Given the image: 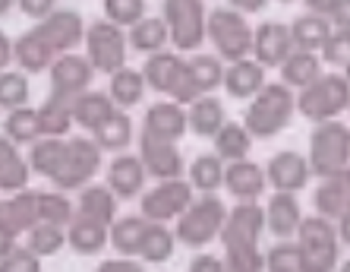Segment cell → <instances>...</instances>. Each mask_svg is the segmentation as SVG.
Returning <instances> with one entry per match:
<instances>
[{
	"instance_id": "d6a6232c",
	"label": "cell",
	"mask_w": 350,
	"mask_h": 272,
	"mask_svg": "<svg viewBox=\"0 0 350 272\" xmlns=\"http://www.w3.org/2000/svg\"><path fill=\"white\" fill-rule=\"evenodd\" d=\"M171 42V32H167V23L164 16H142L139 23L130 25V48L139 54H155L164 51V45Z\"/></svg>"
},
{
	"instance_id": "94428289",
	"label": "cell",
	"mask_w": 350,
	"mask_h": 272,
	"mask_svg": "<svg viewBox=\"0 0 350 272\" xmlns=\"http://www.w3.org/2000/svg\"><path fill=\"white\" fill-rule=\"evenodd\" d=\"M13 3H16V0H0V16H7Z\"/></svg>"
},
{
	"instance_id": "ba28073f",
	"label": "cell",
	"mask_w": 350,
	"mask_h": 272,
	"mask_svg": "<svg viewBox=\"0 0 350 272\" xmlns=\"http://www.w3.org/2000/svg\"><path fill=\"white\" fill-rule=\"evenodd\" d=\"M297 244L306 260V272H332L338 266V228L325 215H310L297 228Z\"/></svg>"
},
{
	"instance_id": "c3c4849f",
	"label": "cell",
	"mask_w": 350,
	"mask_h": 272,
	"mask_svg": "<svg viewBox=\"0 0 350 272\" xmlns=\"http://www.w3.org/2000/svg\"><path fill=\"white\" fill-rule=\"evenodd\" d=\"M322 58L338 66L350 64V29H338L328 35V42L322 45Z\"/></svg>"
},
{
	"instance_id": "9c48e42d",
	"label": "cell",
	"mask_w": 350,
	"mask_h": 272,
	"mask_svg": "<svg viewBox=\"0 0 350 272\" xmlns=\"http://www.w3.org/2000/svg\"><path fill=\"white\" fill-rule=\"evenodd\" d=\"M85 51H89V64L98 73H117L120 66H126V35L117 23L111 19H98L85 29Z\"/></svg>"
},
{
	"instance_id": "1f68e13d",
	"label": "cell",
	"mask_w": 350,
	"mask_h": 272,
	"mask_svg": "<svg viewBox=\"0 0 350 272\" xmlns=\"http://www.w3.org/2000/svg\"><path fill=\"white\" fill-rule=\"evenodd\" d=\"M328 35H332V23H328V16H319V13H303L291 23L293 48L300 51H322Z\"/></svg>"
},
{
	"instance_id": "680465c9",
	"label": "cell",
	"mask_w": 350,
	"mask_h": 272,
	"mask_svg": "<svg viewBox=\"0 0 350 272\" xmlns=\"http://www.w3.org/2000/svg\"><path fill=\"white\" fill-rule=\"evenodd\" d=\"M338 240L350 247V212H344L341 219H338Z\"/></svg>"
},
{
	"instance_id": "5bb4252c",
	"label": "cell",
	"mask_w": 350,
	"mask_h": 272,
	"mask_svg": "<svg viewBox=\"0 0 350 272\" xmlns=\"http://www.w3.org/2000/svg\"><path fill=\"white\" fill-rule=\"evenodd\" d=\"M139 158L146 165V174L164 181V177H180L183 174V158H180L177 143L161 140V136H139Z\"/></svg>"
},
{
	"instance_id": "30bf717a",
	"label": "cell",
	"mask_w": 350,
	"mask_h": 272,
	"mask_svg": "<svg viewBox=\"0 0 350 272\" xmlns=\"http://www.w3.org/2000/svg\"><path fill=\"white\" fill-rule=\"evenodd\" d=\"M205 7L202 0H164V23L177 51H199L205 38Z\"/></svg>"
},
{
	"instance_id": "f546056e",
	"label": "cell",
	"mask_w": 350,
	"mask_h": 272,
	"mask_svg": "<svg viewBox=\"0 0 350 272\" xmlns=\"http://www.w3.org/2000/svg\"><path fill=\"white\" fill-rule=\"evenodd\" d=\"M29 174H32L29 158L19 156V146L13 140L0 136V190H7V193L23 190L29 184Z\"/></svg>"
},
{
	"instance_id": "8992f818",
	"label": "cell",
	"mask_w": 350,
	"mask_h": 272,
	"mask_svg": "<svg viewBox=\"0 0 350 272\" xmlns=\"http://www.w3.org/2000/svg\"><path fill=\"white\" fill-rule=\"evenodd\" d=\"M205 38H212L218 58L240 60L253 51V29L246 23V13H237L234 7H218L205 16Z\"/></svg>"
},
{
	"instance_id": "ffe728a7",
	"label": "cell",
	"mask_w": 350,
	"mask_h": 272,
	"mask_svg": "<svg viewBox=\"0 0 350 272\" xmlns=\"http://www.w3.org/2000/svg\"><path fill=\"white\" fill-rule=\"evenodd\" d=\"M221 86L228 89L230 99H240V101H250L256 92L265 86V66L253 58H240V60H230V66L224 70L221 76Z\"/></svg>"
},
{
	"instance_id": "d6986e66",
	"label": "cell",
	"mask_w": 350,
	"mask_h": 272,
	"mask_svg": "<svg viewBox=\"0 0 350 272\" xmlns=\"http://www.w3.org/2000/svg\"><path fill=\"white\" fill-rule=\"evenodd\" d=\"M187 111L180 101H158L146 111V121H142V133L148 136H161V140L180 143L183 133H187Z\"/></svg>"
},
{
	"instance_id": "ab89813d",
	"label": "cell",
	"mask_w": 350,
	"mask_h": 272,
	"mask_svg": "<svg viewBox=\"0 0 350 272\" xmlns=\"http://www.w3.org/2000/svg\"><path fill=\"white\" fill-rule=\"evenodd\" d=\"M215 140V152L228 162H237V158H246L250 156V146H253V136L246 130L243 124H221V130L212 136Z\"/></svg>"
},
{
	"instance_id": "7dc6e473",
	"label": "cell",
	"mask_w": 350,
	"mask_h": 272,
	"mask_svg": "<svg viewBox=\"0 0 350 272\" xmlns=\"http://www.w3.org/2000/svg\"><path fill=\"white\" fill-rule=\"evenodd\" d=\"M142 16H146V0H105V19L117 23L120 29H130Z\"/></svg>"
},
{
	"instance_id": "4316f807",
	"label": "cell",
	"mask_w": 350,
	"mask_h": 272,
	"mask_svg": "<svg viewBox=\"0 0 350 272\" xmlns=\"http://www.w3.org/2000/svg\"><path fill=\"white\" fill-rule=\"evenodd\" d=\"M148 231L146 215H126V219H114L107 228V244L117 250L120 256H139L142 238Z\"/></svg>"
},
{
	"instance_id": "4fadbf2b",
	"label": "cell",
	"mask_w": 350,
	"mask_h": 272,
	"mask_svg": "<svg viewBox=\"0 0 350 272\" xmlns=\"http://www.w3.org/2000/svg\"><path fill=\"white\" fill-rule=\"evenodd\" d=\"M32 32L54 54H66V51H73L85 38V23H82V16L73 13V10H54V13H48L44 19L35 23Z\"/></svg>"
},
{
	"instance_id": "3957f363",
	"label": "cell",
	"mask_w": 350,
	"mask_h": 272,
	"mask_svg": "<svg viewBox=\"0 0 350 272\" xmlns=\"http://www.w3.org/2000/svg\"><path fill=\"white\" fill-rule=\"evenodd\" d=\"M101 168V149L95 140H85V136H76V140H66L60 146V156L51 168L48 181L57 190H79L92 181Z\"/></svg>"
},
{
	"instance_id": "9a60e30c",
	"label": "cell",
	"mask_w": 350,
	"mask_h": 272,
	"mask_svg": "<svg viewBox=\"0 0 350 272\" xmlns=\"http://www.w3.org/2000/svg\"><path fill=\"white\" fill-rule=\"evenodd\" d=\"M38 225V190H13L10 199H0V234L19 238Z\"/></svg>"
},
{
	"instance_id": "5b68a950",
	"label": "cell",
	"mask_w": 350,
	"mask_h": 272,
	"mask_svg": "<svg viewBox=\"0 0 350 272\" xmlns=\"http://www.w3.org/2000/svg\"><path fill=\"white\" fill-rule=\"evenodd\" d=\"M347 105H350V79L344 73L319 76L310 86H303L300 99H297V111L312 124L332 121L341 111H347Z\"/></svg>"
},
{
	"instance_id": "8d00e7d4",
	"label": "cell",
	"mask_w": 350,
	"mask_h": 272,
	"mask_svg": "<svg viewBox=\"0 0 350 272\" xmlns=\"http://www.w3.org/2000/svg\"><path fill=\"white\" fill-rule=\"evenodd\" d=\"M174 244H177V234L167 228V222H148L142 247H139V260H146V263H167L174 254Z\"/></svg>"
},
{
	"instance_id": "b9f144b4",
	"label": "cell",
	"mask_w": 350,
	"mask_h": 272,
	"mask_svg": "<svg viewBox=\"0 0 350 272\" xmlns=\"http://www.w3.org/2000/svg\"><path fill=\"white\" fill-rule=\"evenodd\" d=\"M187 70L193 76L199 95H208L221 86V76H224V66H221L218 58H208V54H196V58L187 60Z\"/></svg>"
},
{
	"instance_id": "7a4b0ae2",
	"label": "cell",
	"mask_w": 350,
	"mask_h": 272,
	"mask_svg": "<svg viewBox=\"0 0 350 272\" xmlns=\"http://www.w3.org/2000/svg\"><path fill=\"white\" fill-rule=\"evenodd\" d=\"M293 111H297V99H293L291 86L265 83L253 99H250L243 127L250 130V136H256V140H269V136L281 133L287 124H291Z\"/></svg>"
},
{
	"instance_id": "7bdbcfd3",
	"label": "cell",
	"mask_w": 350,
	"mask_h": 272,
	"mask_svg": "<svg viewBox=\"0 0 350 272\" xmlns=\"http://www.w3.org/2000/svg\"><path fill=\"white\" fill-rule=\"evenodd\" d=\"M64 244H66V228H60V225L38 222L29 228V250L35 256H54L64 250Z\"/></svg>"
},
{
	"instance_id": "277c9868",
	"label": "cell",
	"mask_w": 350,
	"mask_h": 272,
	"mask_svg": "<svg viewBox=\"0 0 350 272\" xmlns=\"http://www.w3.org/2000/svg\"><path fill=\"white\" fill-rule=\"evenodd\" d=\"M310 171L316 177H328V174L341 171L350 165V127L341 121H319L316 130L310 136Z\"/></svg>"
},
{
	"instance_id": "d4e9b609",
	"label": "cell",
	"mask_w": 350,
	"mask_h": 272,
	"mask_svg": "<svg viewBox=\"0 0 350 272\" xmlns=\"http://www.w3.org/2000/svg\"><path fill=\"white\" fill-rule=\"evenodd\" d=\"M76 215L95 219V222L107 225L117 219V197L107 184H85L79 187V199H76Z\"/></svg>"
},
{
	"instance_id": "681fc988",
	"label": "cell",
	"mask_w": 350,
	"mask_h": 272,
	"mask_svg": "<svg viewBox=\"0 0 350 272\" xmlns=\"http://www.w3.org/2000/svg\"><path fill=\"white\" fill-rule=\"evenodd\" d=\"M41 269V256H35L29 247H13L3 260H0V272H38Z\"/></svg>"
},
{
	"instance_id": "7c38bea8",
	"label": "cell",
	"mask_w": 350,
	"mask_h": 272,
	"mask_svg": "<svg viewBox=\"0 0 350 272\" xmlns=\"http://www.w3.org/2000/svg\"><path fill=\"white\" fill-rule=\"evenodd\" d=\"M92 76H95V66L89 64V58H79L73 51L57 54L51 64V99L70 105L79 92L92 86Z\"/></svg>"
},
{
	"instance_id": "e575fe53",
	"label": "cell",
	"mask_w": 350,
	"mask_h": 272,
	"mask_svg": "<svg viewBox=\"0 0 350 272\" xmlns=\"http://www.w3.org/2000/svg\"><path fill=\"white\" fill-rule=\"evenodd\" d=\"M146 89H148L146 76L139 73V70L120 66L117 73H111V89H107V95H111V101H114L117 108H133L146 99Z\"/></svg>"
},
{
	"instance_id": "6125c7cd",
	"label": "cell",
	"mask_w": 350,
	"mask_h": 272,
	"mask_svg": "<svg viewBox=\"0 0 350 272\" xmlns=\"http://www.w3.org/2000/svg\"><path fill=\"white\" fill-rule=\"evenodd\" d=\"M344 76H347V79H350V64H344Z\"/></svg>"
},
{
	"instance_id": "f6af8a7d",
	"label": "cell",
	"mask_w": 350,
	"mask_h": 272,
	"mask_svg": "<svg viewBox=\"0 0 350 272\" xmlns=\"http://www.w3.org/2000/svg\"><path fill=\"white\" fill-rule=\"evenodd\" d=\"M29 101V73L3 70L0 73V111H13Z\"/></svg>"
},
{
	"instance_id": "6f0895ef",
	"label": "cell",
	"mask_w": 350,
	"mask_h": 272,
	"mask_svg": "<svg viewBox=\"0 0 350 272\" xmlns=\"http://www.w3.org/2000/svg\"><path fill=\"white\" fill-rule=\"evenodd\" d=\"M13 60V42H10L7 35L0 32V73L7 70V64Z\"/></svg>"
},
{
	"instance_id": "74e56055",
	"label": "cell",
	"mask_w": 350,
	"mask_h": 272,
	"mask_svg": "<svg viewBox=\"0 0 350 272\" xmlns=\"http://www.w3.org/2000/svg\"><path fill=\"white\" fill-rule=\"evenodd\" d=\"M92 133H95V143L101 152H123L133 140V124H130V117L117 108L114 114L107 117L101 127H95Z\"/></svg>"
},
{
	"instance_id": "52a82bcc",
	"label": "cell",
	"mask_w": 350,
	"mask_h": 272,
	"mask_svg": "<svg viewBox=\"0 0 350 272\" xmlns=\"http://www.w3.org/2000/svg\"><path fill=\"white\" fill-rule=\"evenodd\" d=\"M228 219V209L215 193H205L202 199H193L183 212L177 215V240L187 247H205L208 240L218 238L221 225Z\"/></svg>"
},
{
	"instance_id": "7402d4cb",
	"label": "cell",
	"mask_w": 350,
	"mask_h": 272,
	"mask_svg": "<svg viewBox=\"0 0 350 272\" xmlns=\"http://www.w3.org/2000/svg\"><path fill=\"white\" fill-rule=\"evenodd\" d=\"M107 187L117 199H133L146 187V165L139 156H117L107 168Z\"/></svg>"
},
{
	"instance_id": "db71d44e",
	"label": "cell",
	"mask_w": 350,
	"mask_h": 272,
	"mask_svg": "<svg viewBox=\"0 0 350 272\" xmlns=\"http://www.w3.org/2000/svg\"><path fill=\"white\" fill-rule=\"evenodd\" d=\"M332 19L338 29H350V0H338V7L332 10Z\"/></svg>"
},
{
	"instance_id": "e0dca14e",
	"label": "cell",
	"mask_w": 350,
	"mask_h": 272,
	"mask_svg": "<svg viewBox=\"0 0 350 272\" xmlns=\"http://www.w3.org/2000/svg\"><path fill=\"white\" fill-rule=\"evenodd\" d=\"M265 177L275 190H287V193H297L310 184L312 171H310V162L300 156V152H293V149H284V152H278L271 156L269 168H265Z\"/></svg>"
},
{
	"instance_id": "91938a15",
	"label": "cell",
	"mask_w": 350,
	"mask_h": 272,
	"mask_svg": "<svg viewBox=\"0 0 350 272\" xmlns=\"http://www.w3.org/2000/svg\"><path fill=\"white\" fill-rule=\"evenodd\" d=\"M16 247V238H10V234H0V260L10 254V250Z\"/></svg>"
},
{
	"instance_id": "be15d7a7",
	"label": "cell",
	"mask_w": 350,
	"mask_h": 272,
	"mask_svg": "<svg viewBox=\"0 0 350 272\" xmlns=\"http://www.w3.org/2000/svg\"><path fill=\"white\" fill-rule=\"evenodd\" d=\"M278 3H293V0H278Z\"/></svg>"
},
{
	"instance_id": "44dd1931",
	"label": "cell",
	"mask_w": 350,
	"mask_h": 272,
	"mask_svg": "<svg viewBox=\"0 0 350 272\" xmlns=\"http://www.w3.org/2000/svg\"><path fill=\"white\" fill-rule=\"evenodd\" d=\"M221 187H228V193L237 199H259L262 190L269 187V177H265V168H259L256 162L237 158V162H230L224 168Z\"/></svg>"
},
{
	"instance_id": "f907efd6",
	"label": "cell",
	"mask_w": 350,
	"mask_h": 272,
	"mask_svg": "<svg viewBox=\"0 0 350 272\" xmlns=\"http://www.w3.org/2000/svg\"><path fill=\"white\" fill-rule=\"evenodd\" d=\"M16 7L23 10L29 19H35V23H38V19H44L48 13H54V10H57V0H16Z\"/></svg>"
},
{
	"instance_id": "e7e4bbea",
	"label": "cell",
	"mask_w": 350,
	"mask_h": 272,
	"mask_svg": "<svg viewBox=\"0 0 350 272\" xmlns=\"http://www.w3.org/2000/svg\"><path fill=\"white\" fill-rule=\"evenodd\" d=\"M344 269H347V272H350V263H344Z\"/></svg>"
},
{
	"instance_id": "f5cc1de1",
	"label": "cell",
	"mask_w": 350,
	"mask_h": 272,
	"mask_svg": "<svg viewBox=\"0 0 350 272\" xmlns=\"http://www.w3.org/2000/svg\"><path fill=\"white\" fill-rule=\"evenodd\" d=\"M189 269L193 272H221L224 263H221L218 256H196L193 263H189Z\"/></svg>"
},
{
	"instance_id": "83f0119b",
	"label": "cell",
	"mask_w": 350,
	"mask_h": 272,
	"mask_svg": "<svg viewBox=\"0 0 350 272\" xmlns=\"http://www.w3.org/2000/svg\"><path fill=\"white\" fill-rule=\"evenodd\" d=\"M224 124V105H221L215 95H199V99L189 101L187 111V127L196 133V136H205L212 140L215 133Z\"/></svg>"
},
{
	"instance_id": "f1b7e54d",
	"label": "cell",
	"mask_w": 350,
	"mask_h": 272,
	"mask_svg": "<svg viewBox=\"0 0 350 272\" xmlns=\"http://www.w3.org/2000/svg\"><path fill=\"white\" fill-rule=\"evenodd\" d=\"M319 76H322V58H316V51L293 48L281 64V83L291 86V89H303Z\"/></svg>"
},
{
	"instance_id": "836d02e7",
	"label": "cell",
	"mask_w": 350,
	"mask_h": 272,
	"mask_svg": "<svg viewBox=\"0 0 350 272\" xmlns=\"http://www.w3.org/2000/svg\"><path fill=\"white\" fill-rule=\"evenodd\" d=\"M180 66H183V58L171 54V51H155V54H148L146 66H142V76H146V86H152L155 92L167 95L177 79Z\"/></svg>"
},
{
	"instance_id": "2e32d148",
	"label": "cell",
	"mask_w": 350,
	"mask_h": 272,
	"mask_svg": "<svg viewBox=\"0 0 350 272\" xmlns=\"http://www.w3.org/2000/svg\"><path fill=\"white\" fill-rule=\"evenodd\" d=\"M293 51V38H291V25L281 23H262L259 29H253V60H259L265 70L269 66H281L284 58Z\"/></svg>"
},
{
	"instance_id": "d590c367",
	"label": "cell",
	"mask_w": 350,
	"mask_h": 272,
	"mask_svg": "<svg viewBox=\"0 0 350 272\" xmlns=\"http://www.w3.org/2000/svg\"><path fill=\"white\" fill-rule=\"evenodd\" d=\"M3 136L13 140L16 146L41 140V121H38V108H13L7 111V121H3Z\"/></svg>"
},
{
	"instance_id": "6da1fadb",
	"label": "cell",
	"mask_w": 350,
	"mask_h": 272,
	"mask_svg": "<svg viewBox=\"0 0 350 272\" xmlns=\"http://www.w3.org/2000/svg\"><path fill=\"white\" fill-rule=\"evenodd\" d=\"M265 231V209L256 206V199H240L221 225L218 238L228 250L224 269L230 272H256L265 269V256L259 254V238Z\"/></svg>"
},
{
	"instance_id": "484cf974",
	"label": "cell",
	"mask_w": 350,
	"mask_h": 272,
	"mask_svg": "<svg viewBox=\"0 0 350 272\" xmlns=\"http://www.w3.org/2000/svg\"><path fill=\"white\" fill-rule=\"evenodd\" d=\"M66 244L82 256L101 254L107 244V225L85 219V215H73V222L66 225Z\"/></svg>"
},
{
	"instance_id": "ac0fdd59",
	"label": "cell",
	"mask_w": 350,
	"mask_h": 272,
	"mask_svg": "<svg viewBox=\"0 0 350 272\" xmlns=\"http://www.w3.org/2000/svg\"><path fill=\"white\" fill-rule=\"evenodd\" d=\"M312 203H316V212L332 219V222H338L344 212H350V165L322 177Z\"/></svg>"
},
{
	"instance_id": "816d5d0a",
	"label": "cell",
	"mask_w": 350,
	"mask_h": 272,
	"mask_svg": "<svg viewBox=\"0 0 350 272\" xmlns=\"http://www.w3.org/2000/svg\"><path fill=\"white\" fill-rule=\"evenodd\" d=\"M98 272H142V263L136 256H123V260H107L98 266Z\"/></svg>"
},
{
	"instance_id": "ee69618b",
	"label": "cell",
	"mask_w": 350,
	"mask_h": 272,
	"mask_svg": "<svg viewBox=\"0 0 350 272\" xmlns=\"http://www.w3.org/2000/svg\"><path fill=\"white\" fill-rule=\"evenodd\" d=\"M38 121H41V136H66L70 127H73V114H70V105L51 99L38 108Z\"/></svg>"
},
{
	"instance_id": "603a6c76",
	"label": "cell",
	"mask_w": 350,
	"mask_h": 272,
	"mask_svg": "<svg viewBox=\"0 0 350 272\" xmlns=\"http://www.w3.org/2000/svg\"><path fill=\"white\" fill-rule=\"evenodd\" d=\"M300 222H303V212H300V203H297V193L278 190L275 197L269 199V206H265V228L275 238H291V234H297Z\"/></svg>"
},
{
	"instance_id": "cb8c5ba5",
	"label": "cell",
	"mask_w": 350,
	"mask_h": 272,
	"mask_svg": "<svg viewBox=\"0 0 350 272\" xmlns=\"http://www.w3.org/2000/svg\"><path fill=\"white\" fill-rule=\"evenodd\" d=\"M117 111V105L111 101L107 92H79L73 101H70V114H73V124H79L82 130H95L107 121V117Z\"/></svg>"
},
{
	"instance_id": "11a10c76",
	"label": "cell",
	"mask_w": 350,
	"mask_h": 272,
	"mask_svg": "<svg viewBox=\"0 0 350 272\" xmlns=\"http://www.w3.org/2000/svg\"><path fill=\"white\" fill-rule=\"evenodd\" d=\"M310 13H319V16H332V10L338 7V0H303Z\"/></svg>"
},
{
	"instance_id": "60d3db41",
	"label": "cell",
	"mask_w": 350,
	"mask_h": 272,
	"mask_svg": "<svg viewBox=\"0 0 350 272\" xmlns=\"http://www.w3.org/2000/svg\"><path fill=\"white\" fill-rule=\"evenodd\" d=\"M76 215V203L64 197V190H38V222H51V225H66L73 222Z\"/></svg>"
},
{
	"instance_id": "4dcf8cb0",
	"label": "cell",
	"mask_w": 350,
	"mask_h": 272,
	"mask_svg": "<svg viewBox=\"0 0 350 272\" xmlns=\"http://www.w3.org/2000/svg\"><path fill=\"white\" fill-rule=\"evenodd\" d=\"M54 58H57V54L41 42L35 32H25L13 42V60L19 64L23 73H44V70L54 64Z\"/></svg>"
},
{
	"instance_id": "8fae6325",
	"label": "cell",
	"mask_w": 350,
	"mask_h": 272,
	"mask_svg": "<svg viewBox=\"0 0 350 272\" xmlns=\"http://www.w3.org/2000/svg\"><path fill=\"white\" fill-rule=\"evenodd\" d=\"M189 203H193V184L180 181V177H164L158 187L142 193L139 209H142V215L148 222H171Z\"/></svg>"
},
{
	"instance_id": "9f6ffc18",
	"label": "cell",
	"mask_w": 350,
	"mask_h": 272,
	"mask_svg": "<svg viewBox=\"0 0 350 272\" xmlns=\"http://www.w3.org/2000/svg\"><path fill=\"white\" fill-rule=\"evenodd\" d=\"M228 3L237 10V13H259V10H265L269 0H228Z\"/></svg>"
},
{
	"instance_id": "f35d334b",
	"label": "cell",
	"mask_w": 350,
	"mask_h": 272,
	"mask_svg": "<svg viewBox=\"0 0 350 272\" xmlns=\"http://www.w3.org/2000/svg\"><path fill=\"white\" fill-rule=\"evenodd\" d=\"M224 181V158L218 152H202L196 156V162L189 165V184L193 190H202V193H215Z\"/></svg>"
},
{
	"instance_id": "bcb514c9",
	"label": "cell",
	"mask_w": 350,
	"mask_h": 272,
	"mask_svg": "<svg viewBox=\"0 0 350 272\" xmlns=\"http://www.w3.org/2000/svg\"><path fill=\"white\" fill-rule=\"evenodd\" d=\"M265 269L271 272H306V260H303V250L300 244L281 238V244L265 254Z\"/></svg>"
},
{
	"instance_id": "03108f58",
	"label": "cell",
	"mask_w": 350,
	"mask_h": 272,
	"mask_svg": "<svg viewBox=\"0 0 350 272\" xmlns=\"http://www.w3.org/2000/svg\"><path fill=\"white\" fill-rule=\"evenodd\" d=\"M347 111H350V105H347Z\"/></svg>"
}]
</instances>
